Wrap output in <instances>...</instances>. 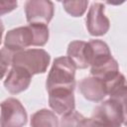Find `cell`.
I'll return each mask as SVG.
<instances>
[{
	"mask_svg": "<svg viewBox=\"0 0 127 127\" xmlns=\"http://www.w3.org/2000/svg\"><path fill=\"white\" fill-rule=\"evenodd\" d=\"M75 69L74 64L68 57L55 59L46 81L47 91L58 89L73 91L75 87Z\"/></svg>",
	"mask_w": 127,
	"mask_h": 127,
	"instance_id": "1",
	"label": "cell"
},
{
	"mask_svg": "<svg viewBox=\"0 0 127 127\" xmlns=\"http://www.w3.org/2000/svg\"><path fill=\"white\" fill-rule=\"evenodd\" d=\"M50 61L51 56L44 49H26L13 54L12 65L22 66L35 75L46 72Z\"/></svg>",
	"mask_w": 127,
	"mask_h": 127,
	"instance_id": "2",
	"label": "cell"
},
{
	"mask_svg": "<svg viewBox=\"0 0 127 127\" xmlns=\"http://www.w3.org/2000/svg\"><path fill=\"white\" fill-rule=\"evenodd\" d=\"M91 119L103 127H121L123 112L120 103L114 98L102 101L93 109Z\"/></svg>",
	"mask_w": 127,
	"mask_h": 127,
	"instance_id": "3",
	"label": "cell"
},
{
	"mask_svg": "<svg viewBox=\"0 0 127 127\" xmlns=\"http://www.w3.org/2000/svg\"><path fill=\"white\" fill-rule=\"evenodd\" d=\"M1 127H24L28 115L23 104L16 98L9 97L1 103Z\"/></svg>",
	"mask_w": 127,
	"mask_h": 127,
	"instance_id": "4",
	"label": "cell"
},
{
	"mask_svg": "<svg viewBox=\"0 0 127 127\" xmlns=\"http://www.w3.org/2000/svg\"><path fill=\"white\" fill-rule=\"evenodd\" d=\"M55 6L49 0H29L25 3V14L29 24L48 25L53 19Z\"/></svg>",
	"mask_w": 127,
	"mask_h": 127,
	"instance_id": "5",
	"label": "cell"
},
{
	"mask_svg": "<svg viewBox=\"0 0 127 127\" xmlns=\"http://www.w3.org/2000/svg\"><path fill=\"white\" fill-rule=\"evenodd\" d=\"M30 46L34 47V32L31 25L9 30L5 35L4 48L12 53L24 51Z\"/></svg>",
	"mask_w": 127,
	"mask_h": 127,
	"instance_id": "6",
	"label": "cell"
},
{
	"mask_svg": "<svg viewBox=\"0 0 127 127\" xmlns=\"http://www.w3.org/2000/svg\"><path fill=\"white\" fill-rule=\"evenodd\" d=\"M86 29L91 36L100 37L105 35L109 28V19L104 14V5L100 2H93L87 12Z\"/></svg>",
	"mask_w": 127,
	"mask_h": 127,
	"instance_id": "7",
	"label": "cell"
},
{
	"mask_svg": "<svg viewBox=\"0 0 127 127\" xmlns=\"http://www.w3.org/2000/svg\"><path fill=\"white\" fill-rule=\"evenodd\" d=\"M32 74L24 67L19 65H12L4 79L5 88L12 94H18L25 91L31 83Z\"/></svg>",
	"mask_w": 127,
	"mask_h": 127,
	"instance_id": "8",
	"label": "cell"
},
{
	"mask_svg": "<svg viewBox=\"0 0 127 127\" xmlns=\"http://www.w3.org/2000/svg\"><path fill=\"white\" fill-rule=\"evenodd\" d=\"M49 105L54 112L64 116L74 110L75 101L73 91L66 89H58L48 92Z\"/></svg>",
	"mask_w": 127,
	"mask_h": 127,
	"instance_id": "9",
	"label": "cell"
},
{
	"mask_svg": "<svg viewBox=\"0 0 127 127\" xmlns=\"http://www.w3.org/2000/svg\"><path fill=\"white\" fill-rule=\"evenodd\" d=\"M78 89L85 99L92 102L102 101L108 95L105 82L92 75L83 77L78 82Z\"/></svg>",
	"mask_w": 127,
	"mask_h": 127,
	"instance_id": "10",
	"label": "cell"
},
{
	"mask_svg": "<svg viewBox=\"0 0 127 127\" xmlns=\"http://www.w3.org/2000/svg\"><path fill=\"white\" fill-rule=\"evenodd\" d=\"M66 57L74 64L76 68L84 69L90 65L91 49L89 43L84 41H72L68 44Z\"/></svg>",
	"mask_w": 127,
	"mask_h": 127,
	"instance_id": "11",
	"label": "cell"
},
{
	"mask_svg": "<svg viewBox=\"0 0 127 127\" xmlns=\"http://www.w3.org/2000/svg\"><path fill=\"white\" fill-rule=\"evenodd\" d=\"M90 73L92 76H95L104 82L111 80L115 76H117L119 71V65L117 61L112 57L108 61L94 66H90Z\"/></svg>",
	"mask_w": 127,
	"mask_h": 127,
	"instance_id": "12",
	"label": "cell"
},
{
	"mask_svg": "<svg viewBox=\"0 0 127 127\" xmlns=\"http://www.w3.org/2000/svg\"><path fill=\"white\" fill-rule=\"evenodd\" d=\"M91 49L90 66L98 65L112 58L108 45L101 40H91L88 42Z\"/></svg>",
	"mask_w": 127,
	"mask_h": 127,
	"instance_id": "13",
	"label": "cell"
},
{
	"mask_svg": "<svg viewBox=\"0 0 127 127\" xmlns=\"http://www.w3.org/2000/svg\"><path fill=\"white\" fill-rule=\"evenodd\" d=\"M31 127H60V122L54 111L43 108L31 116Z\"/></svg>",
	"mask_w": 127,
	"mask_h": 127,
	"instance_id": "14",
	"label": "cell"
},
{
	"mask_svg": "<svg viewBox=\"0 0 127 127\" xmlns=\"http://www.w3.org/2000/svg\"><path fill=\"white\" fill-rule=\"evenodd\" d=\"M32 26L34 32V47H43L45 46L50 37V32L48 25L42 24H29Z\"/></svg>",
	"mask_w": 127,
	"mask_h": 127,
	"instance_id": "15",
	"label": "cell"
},
{
	"mask_svg": "<svg viewBox=\"0 0 127 127\" xmlns=\"http://www.w3.org/2000/svg\"><path fill=\"white\" fill-rule=\"evenodd\" d=\"M88 1L79 0V1H64L63 6L67 14L72 17H80L82 16L87 9Z\"/></svg>",
	"mask_w": 127,
	"mask_h": 127,
	"instance_id": "16",
	"label": "cell"
},
{
	"mask_svg": "<svg viewBox=\"0 0 127 127\" xmlns=\"http://www.w3.org/2000/svg\"><path fill=\"white\" fill-rule=\"evenodd\" d=\"M86 118L79 112L73 110L64 116L60 121V127H82Z\"/></svg>",
	"mask_w": 127,
	"mask_h": 127,
	"instance_id": "17",
	"label": "cell"
},
{
	"mask_svg": "<svg viewBox=\"0 0 127 127\" xmlns=\"http://www.w3.org/2000/svg\"><path fill=\"white\" fill-rule=\"evenodd\" d=\"M110 98H114L120 103L123 112V124L127 126V85L120 88Z\"/></svg>",
	"mask_w": 127,
	"mask_h": 127,
	"instance_id": "18",
	"label": "cell"
},
{
	"mask_svg": "<svg viewBox=\"0 0 127 127\" xmlns=\"http://www.w3.org/2000/svg\"><path fill=\"white\" fill-rule=\"evenodd\" d=\"M13 54L6 48L1 49V70H2V77L5 76V73L7 72V69L9 66H12V59Z\"/></svg>",
	"mask_w": 127,
	"mask_h": 127,
	"instance_id": "19",
	"label": "cell"
},
{
	"mask_svg": "<svg viewBox=\"0 0 127 127\" xmlns=\"http://www.w3.org/2000/svg\"><path fill=\"white\" fill-rule=\"evenodd\" d=\"M82 127H103V126H101L100 124H98L97 122H95L91 118H86V120H85V122H84Z\"/></svg>",
	"mask_w": 127,
	"mask_h": 127,
	"instance_id": "20",
	"label": "cell"
}]
</instances>
